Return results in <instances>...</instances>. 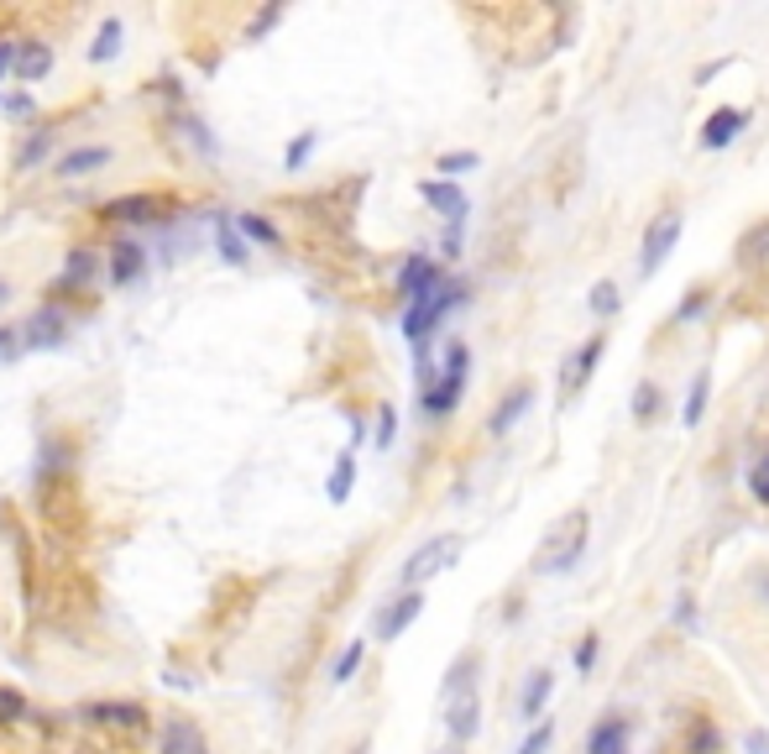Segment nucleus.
<instances>
[{
    "label": "nucleus",
    "instance_id": "nucleus-1",
    "mask_svg": "<svg viewBox=\"0 0 769 754\" xmlns=\"http://www.w3.org/2000/svg\"><path fill=\"white\" fill-rule=\"evenodd\" d=\"M466 378H472V352H466V341H450V346H445V367L419 383V409H424L430 420L456 414V404H461V393H466Z\"/></svg>",
    "mask_w": 769,
    "mask_h": 754
},
{
    "label": "nucleus",
    "instance_id": "nucleus-2",
    "mask_svg": "<svg viewBox=\"0 0 769 754\" xmlns=\"http://www.w3.org/2000/svg\"><path fill=\"white\" fill-rule=\"evenodd\" d=\"M581 550H587V513H565L561 524L544 535V550L534 555V576H565L576 561H581Z\"/></svg>",
    "mask_w": 769,
    "mask_h": 754
},
{
    "label": "nucleus",
    "instance_id": "nucleus-3",
    "mask_svg": "<svg viewBox=\"0 0 769 754\" xmlns=\"http://www.w3.org/2000/svg\"><path fill=\"white\" fill-rule=\"evenodd\" d=\"M120 148L116 142H85V148H68L53 163V179H94V174H105V168H116Z\"/></svg>",
    "mask_w": 769,
    "mask_h": 754
},
{
    "label": "nucleus",
    "instance_id": "nucleus-4",
    "mask_svg": "<svg viewBox=\"0 0 769 754\" xmlns=\"http://www.w3.org/2000/svg\"><path fill=\"white\" fill-rule=\"evenodd\" d=\"M456 555H461V540H450V535H445V540L419 545L414 555L403 561V587H409V592H419V582H430V576H440L445 566L456 561Z\"/></svg>",
    "mask_w": 769,
    "mask_h": 754
},
{
    "label": "nucleus",
    "instance_id": "nucleus-5",
    "mask_svg": "<svg viewBox=\"0 0 769 754\" xmlns=\"http://www.w3.org/2000/svg\"><path fill=\"white\" fill-rule=\"evenodd\" d=\"M676 242H681V210H659L650 220V231H644V252H639V272L650 278L670 252H676Z\"/></svg>",
    "mask_w": 769,
    "mask_h": 754
},
{
    "label": "nucleus",
    "instance_id": "nucleus-6",
    "mask_svg": "<svg viewBox=\"0 0 769 754\" xmlns=\"http://www.w3.org/2000/svg\"><path fill=\"white\" fill-rule=\"evenodd\" d=\"M440 283H445L440 263H430L424 252H414V257L403 263V272H398V294H403V304H419L424 294H435Z\"/></svg>",
    "mask_w": 769,
    "mask_h": 754
},
{
    "label": "nucleus",
    "instance_id": "nucleus-7",
    "mask_svg": "<svg viewBox=\"0 0 769 754\" xmlns=\"http://www.w3.org/2000/svg\"><path fill=\"white\" fill-rule=\"evenodd\" d=\"M63 331H68L63 304H42V309H37V315H31V320L16 335H22V346H31V352H37V346H59Z\"/></svg>",
    "mask_w": 769,
    "mask_h": 754
},
{
    "label": "nucleus",
    "instance_id": "nucleus-8",
    "mask_svg": "<svg viewBox=\"0 0 769 754\" xmlns=\"http://www.w3.org/2000/svg\"><path fill=\"white\" fill-rule=\"evenodd\" d=\"M743 126H748V111H739V105H722V111H712L707 126H702V148H707V152L733 148Z\"/></svg>",
    "mask_w": 769,
    "mask_h": 754
},
{
    "label": "nucleus",
    "instance_id": "nucleus-9",
    "mask_svg": "<svg viewBox=\"0 0 769 754\" xmlns=\"http://www.w3.org/2000/svg\"><path fill=\"white\" fill-rule=\"evenodd\" d=\"M419 613H424V592H398L393 603L377 613V639H398V634L414 624Z\"/></svg>",
    "mask_w": 769,
    "mask_h": 754
},
{
    "label": "nucleus",
    "instance_id": "nucleus-10",
    "mask_svg": "<svg viewBox=\"0 0 769 754\" xmlns=\"http://www.w3.org/2000/svg\"><path fill=\"white\" fill-rule=\"evenodd\" d=\"M534 409V383H518V388H508L503 393V404L492 409V420H487V435H508L513 424L524 420Z\"/></svg>",
    "mask_w": 769,
    "mask_h": 754
},
{
    "label": "nucleus",
    "instance_id": "nucleus-11",
    "mask_svg": "<svg viewBox=\"0 0 769 754\" xmlns=\"http://www.w3.org/2000/svg\"><path fill=\"white\" fill-rule=\"evenodd\" d=\"M163 754H209L205 728L194 718H168L163 724Z\"/></svg>",
    "mask_w": 769,
    "mask_h": 754
},
{
    "label": "nucleus",
    "instance_id": "nucleus-12",
    "mask_svg": "<svg viewBox=\"0 0 769 754\" xmlns=\"http://www.w3.org/2000/svg\"><path fill=\"white\" fill-rule=\"evenodd\" d=\"M142 272H148V246H142V242H116V246H111V283H116V289H131Z\"/></svg>",
    "mask_w": 769,
    "mask_h": 754
},
{
    "label": "nucleus",
    "instance_id": "nucleus-13",
    "mask_svg": "<svg viewBox=\"0 0 769 754\" xmlns=\"http://www.w3.org/2000/svg\"><path fill=\"white\" fill-rule=\"evenodd\" d=\"M89 724H111V728H126V733H142L148 728V707L137 702H100V707H85Z\"/></svg>",
    "mask_w": 769,
    "mask_h": 754
},
{
    "label": "nucleus",
    "instance_id": "nucleus-14",
    "mask_svg": "<svg viewBox=\"0 0 769 754\" xmlns=\"http://www.w3.org/2000/svg\"><path fill=\"white\" fill-rule=\"evenodd\" d=\"M602 346H607V341H602V335H592V341H587V346H581V352H576V357L565 362V378H561V393H565V398L587 388V378H592L597 362H602Z\"/></svg>",
    "mask_w": 769,
    "mask_h": 754
},
{
    "label": "nucleus",
    "instance_id": "nucleus-15",
    "mask_svg": "<svg viewBox=\"0 0 769 754\" xmlns=\"http://www.w3.org/2000/svg\"><path fill=\"white\" fill-rule=\"evenodd\" d=\"M419 194L435 205V210L450 220V226H466V194L456 189V183H445V179H430V183H419Z\"/></svg>",
    "mask_w": 769,
    "mask_h": 754
},
{
    "label": "nucleus",
    "instance_id": "nucleus-16",
    "mask_svg": "<svg viewBox=\"0 0 769 754\" xmlns=\"http://www.w3.org/2000/svg\"><path fill=\"white\" fill-rule=\"evenodd\" d=\"M48 68H53V48L48 42H16V59H11L16 79L37 85V79H48Z\"/></svg>",
    "mask_w": 769,
    "mask_h": 754
},
{
    "label": "nucleus",
    "instance_id": "nucleus-17",
    "mask_svg": "<svg viewBox=\"0 0 769 754\" xmlns=\"http://www.w3.org/2000/svg\"><path fill=\"white\" fill-rule=\"evenodd\" d=\"M550 692H555V676H550V670H534L529 687H524V697H518L524 724H539V718H544V702H550Z\"/></svg>",
    "mask_w": 769,
    "mask_h": 754
},
{
    "label": "nucleus",
    "instance_id": "nucleus-18",
    "mask_svg": "<svg viewBox=\"0 0 769 754\" xmlns=\"http://www.w3.org/2000/svg\"><path fill=\"white\" fill-rule=\"evenodd\" d=\"M739 268H748V272L769 268V220H759V226H748V231H743V242H739Z\"/></svg>",
    "mask_w": 769,
    "mask_h": 754
},
{
    "label": "nucleus",
    "instance_id": "nucleus-19",
    "mask_svg": "<svg viewBox=\"0 0 769 754\" xmlns=\"http://www.w3.org/2000/svg\"><path fill=\"white\" fill-rule=\"evenodd\" d=\"M215 242H220V257H226L231 268H241V263H246V242H241L236 215H231V210H215Z\"/></svg>",
    "mask_w": 769,
    "mask_h": 754
},
{
    "label": "nucleus",
    "instance_id": "nucleus-20",
    "mask_svg": "<svg viewBox=\"0 0 769 754\" xmlns=\"http://www.w3.org/2000/svg\"><path fill=\"white\" fill-rule=\"evenodd\" d=\"M157 194H126V200H111V220H131V226H142V220H157Z\"/></svg>",
    "mask_w": 769,
    "mask_h": 754
},
{
    "label": "nucleus",
    "instance_id": "nucleus-21",
    "mask_svg": "<svg viewBox=\"0 0 769 754\" xmlns=\"http://www.w3.org/2000/svg\"><path fill=\"white\" fill-rule=\"evenodd\" d=\"M623 739H628V718H602V724L592 728L587 754H623Z\"/></svg>",
    "mask_w": 769,
    "mask_h": 754
},
{
    "label": "nucleus",
    "instance_id": "nucleus-22",
    "mask_svg": "<svg viewBox=\"0 0 769 754\" xmlns=\"http://www.w3.org/2000/svg\"><path fill=\"white\" fill-rule=\"evenodd\" d=\"M94 272H100V257H94L89 246H79V252L68 257V268H63L59 289H85V283H94Z\"/></svg>",
    "mask_w": 769,
    "mask_h": 754
},
{
    "label": "nucleus",
    "instance_id": "nucleus-23",
    "mask_svg": "<svg viewBox=\"0 0 769 754\" xmlns=\"http://www.w3.org/2000/svg\"><path fill=\"white\" fill-rule=\"evenodd\" d=\"M351 483H356V451H341L335 456V472H330V483H325V498L330 503H346Z\"/></svg>",
    "mask_w": 769,
    "mask_h": 754
},
{
    "label": "nucleus",
    "instance_id": "nucleus-24",
    "mask_svg": "<svg viewBox=\"0 0 769 754\" xmlns=\"http://www.w3.org/2000/svg\"><path fill=\"white\" fill-rule=\"evenodd\" d=\"M53 142H59V126H37V131H31V142L16 152V168H22V174H31V168H37V163L53 152Z\"/></svg>",
    "mask_w": 769,
    "mask_h": 754
},
{
    "label": "nucleus",
    "instance_id": "nucleus-25",
    "mask_svg": "<svg viewBox=\"0 0 769 754\" xmlns=\"http://www.w3.org/2000/svg\"><path fill=\"white\" fill-rule=\"evenodd\" d=\"M120 53V16H105L100 31H94V42H89V63H111Z\"/></svg>",
    "mask_w": 769,
    "mask_h": 754
},
{
    "label": "nucleus",
    "instance_id": "nucleus-26",
    "mask_svg": "<svg viewBox=\"0 0 769 754\" xmlns=\"http://www.w3.org/2000/svg\"><path fill=\"white\" fill-rule=\"evenodd\" d=\"M236 231H241V242L252 237V242H262V246H278L283 237H278V226L267 220V215H257V210H241L236 215Z\"/></svg>",
    "mask_w": 769,
    "mask_h": 754
},
{
    "label": "nucleus",
    "instance_id": "nucleus-27",
    "mask_svg": "<svg viewBox=\"0 0 769 754\" xmlns=\"http://www.w3.org/2000/svg\"><path fill=\"white\" fill-rule=\"evenodd\" d=\"M707 398H712V372H696V378H691V388H685L681 420L685 424H702V414H707Z\"/></svg>",
    "mask_w": 769,
    "mask_h": 754
},
{
    "label": "nucleus",
    "instance_id": "nucleus-28",
    "mask_svg": "<svg viewBox=\"0 0 769 754\" xmlns=\"http://www.w3.org/2000/svg\"><path fill=\"white\" fill-rule=\"evenodd\" d=\"M659 404H665V393L654 388V383H639V388H633V420L650 424L654 414H659Z\"/></svg>",
    "mask_w": 769,
    "mask_h": 754
},
{
    "label": "nucleus",
    "instance_id": "nucleus-29",
    "mask_svg": "<svg viewBox=\"0 0 769 754\" xmlns=\"http://www.w3.org/2000/svg\"><path fill=\"white\" fill-rule=\"evenodd\" d=\"M367 661V644H361V639H351V644H346V650H341V661H335V670H330V681H335V687H341V681H351L356 676V665Z\"/></svg>",
    "mask_w": 769,
    "mask_h": 754
},
{
    "label": "nucleus",
    "instance_id": "nucleus-30",
    "mask_svg": "<svg viewBox=\"0 0 769 754\" xmlns=\"http://www.w3.org/2000/svg\"><path fill=\"white\" fill-rule=\"evenodd\" d=\"M315 142H320V131H304V137H294V142H289V152H283V168H304V163H309V152H315Z\"/></svg>",
    "mask_w": 769,
    "mask_h": 754
},
{
    "label": "nucleus",
    "instance_id": "nucleus-31",
    "mask_svg": "<svg viewBox=\"0 0 769 754\" xmlns=\"http://www.w3.org/2000/svg\"><path fill=\"white\" fill-rule=\"evenodd\" d=\"M435 168H440V179L450 183V179H461V174H472V168H476V152H445Z\"/></svg>",
    "mask_w": 769,
    "mask_h": 754
},
{
    "label": "nucleus",
    "instance_id": "nucleus-32",
    "mask_svg": "<svg viewBox=\"0 0 769 754\" xmlns=\"http://www.w3.org/2000/svg\"><path fill=\"white\" fill-rule=\"evenodd\" d=\"M16 718H27V697L0 687V724H16Z\"/></svg>",
    "mask_w": 769,
    "mask_h": 754
},
{
    "label": "nucleus",
    "instance_id": "nucleus-33",
    "mask_svg": "<svg viewBox=\"0 0 769 754\" xmlns=\"http://www.w3.org/2000/svg\"><path fill=\"white\" fill-rule=\"evenodd\" d=\"M592 315H618V283H597V289H592Z\"/></svg>",
    "mask_w": 769,
    "mask_h": 754
},
{
    "label": "nucleus",
    "instance_id": "nucleus-34",
    "mask_svg": "<svg viewBox=\"0 0 769 754\" xmlns=\"http://www.w3.org/2000/svg\"><path fill=\"white\" fill-rule=\"evenodd\" d=\"M550 739H555V728H550V724H534V733L524 739V744H518V754H544V750H550Z\"/></svg>",
    "mask_w": 769,
    "mask_h": 754
},
{
    "label": "nucleus",
    "instance_id": "nucleus-35",
    "mask_svg": "<svg viewBox=\"0 0 769 754\" xmlns=\"http://www.w3.org/2000/svg\"><path fill=\"white\" fill-rule=\"evenodd\" d=\"M597 650H602V639H597V634H587V639L576 644V670H581V676L597 665Z\"/></svg>",
    "mask_w": 769,
    "mask_h": 754
},
{
    "label": "nucleus",
    "instance_id": "nucleus-36",
    "mask_svg": "<svg viewBox=\"0 0 769 754\" xmlns=\"http://www.w3.org/2000/svg\"><path fill=\"white\" fill-rule=\"evenodd\" d=\"M393 430H398V414H393V409H383V414H377V430H372L377 451H387V446H393Z\"/></svg>",
    "mask_w": 769,
    "mask_h": 754
},
{
    "label": "nucleus",
    "instance_id": "nucleus-37",
    "mask_svg": "<svg viewBox=\"0 0 769 754\" xmlns=\"http://www.w3.org/2000/svg\"><path fill=\"white\" fill-rule=\"evenodd\" d=\"M278 16H283V5H267L262 16H257V22H252V27H246V37H252V42H257V37H267V31L278 27Z\"/></svg>",
    "mask_w": 769,
    "mask_h": 754
},
{
    "label": "nucleus",
    "instance_id": "nucleus-38",
    "mask_svg": "<svg viewBox=\"0 0 769 754\" xmlns=\"http://www.w3.org/2000/svg\"><path fill=\"white\" fill-rule=\"evenodd\" d=\"M707 289H696V294H691V299L681 304V309H676V325H685V320H696V315H702V309H707Z\"/></svg>",
    "mask_w": 769,
    "mask_h": 754
},
{
    "label": "nucleus",
    "instance_id": "nucleus-39",
    "mask_svg": "<svg viewBox=\"0 0 769 754\" xmlns=\"http://www.w3.org/2000/svg\"><path fill=\"white\" fill-rule=\"evenodd\" d=\"M676 624H681L685 634H696V603H691V592H681V598H676Z\"/></svg>",
    "mask_w": 769,
    "mask_h": 754
},
{
    "label": "nucleus",
    "instance_id": "nucleus-40",
    "mask_svg": "<svg viewBox=\"0 0 769 754\" xmlns=\"http://www.w3.org/2000/svg\"><path fill=\"white\" fill-rule=\"evenodd\" d=\"M748 487H754V498H759V503H769V456L748 472Z\"/></svg>",
    "mask_w": 769,
    "mask_h": 754
},
{
    "label": "nucleus",
    "instance_id": "nucleus-41",
    "mask_svg": "<svg viewBox=\"0 0 769 754\" xmlns=\"http://www.w3.org/2000/svg\"><path fill=\"white\" fill-rule=\"evenodd\" d=\"M722 68H728V59H712L707 68H702V74H696V85H707V79H717V74H722Z\"/></svg>",
    "mask_w": 769,
    "mask_h": 754
},
{
    "label": "nucleus",
    "instance_id": "nucleus-42",
    "mask_svg": "<svg viewBox=\"0 0 769 754\" xmlns=\"http://www.w3.org/2000/svg\"><path fill=\"white\" fill-rule=\"evenodd\" d=\"M11 59H16V42H0V79L11 74Z\"/></svg>",
    "mask_w": 769,
    "mask_h": 754
},
{
    "label": "nucleus",
    "instance_id": "nucleus-43",
    "mask_svg": "<svg viewBox=\"0 0 769 754\" xmlns=\"http://www.w3.org/2000/svg\"><path fill=\"white\" fill-rule=\"evenodd\" d=\"M11 352H16V331H5V325H0V357H11Z\"/></svg>",
    "mask_w": 769,
    "mask_h": 754
},
{
    "label": "nucleus",
    "instance_id": "nucleus-44",
    "mask_svg": "<svg viewBox=\"0 0 769 754\" xmlns=\"http://www.w3.org/2000/svg\"><path fill=\"white\" fill-rule=\"evenodd\" d=\"M11 299H16V283H11V278H0V309H5Z\"/></svg>",
    "mask_w": 769,
    "mask_h": 754
},
{
    "label": "nucleus",
    "instance_id": "nucleus-45",
    "mask_svg": "<svg viewBox=\"0 0 769 754\" xmlns=\"http://www.w3.org/2000/svg\"><path fill=\"white\" fill-rule=\"evenodd\" d=\"M748 750H754V754H769V739H765V733H748Z\"/></svg>",
    "mask_w": 769,
    "mask_h": 754
},
{
    "label": "nucleus",
    "instance_id": "nucleus-46",
    "mask_svg": "<svg viewBox=\"0 0 769 754\" xmlns=\"http://www.w3.org/2000/svg\"><path fill=\"white\" fill-rule=\"evenodd\" d=\"M759 582H765V598H769V572H759Z\"/></svg>",
    "mask_w": 769,
    "mask_h": 754
},
{
    "label": "nucleus",
    "instance_id": "nucleus-47",
    "mask_svg": "<svg viewBox=\"0 0 769 754\" xmlns=\"http://www.w3.org/2000/svg\"><path fill=\"white\" fill-rule=\"evenodd\" d=\"M351 754H367V744H361V750H351Z\"/></svg>",
    "mask_w": 769,
    "mask_h": 754
},
{
    "label": "nucleus",
    "instance_id": "nucleus-48",
    "mask_svg": "<svg viewBox=\"0 0 769 754\" xmlns=\"http://www.w3.org/2000/svg\"><path fill=\"white\" fill-rule=\"evenodd\" d=\"M440 754H461V750H440Z\"/></svg>",
    "mask_w": 769,
    "mask_h": 754
}]
</instances>
